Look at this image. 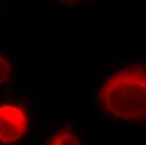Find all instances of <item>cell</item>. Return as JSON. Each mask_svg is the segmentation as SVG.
I'll return each instance as SVG.
<instances>
[{"instance_id":"6da1fadb","label":"cell","mask_w":146,"mask_h":145,"mask_svg":"<svg viewBox=\"0 0 146 145\" xmlns=\"http://www.w3.org/2000/svg\"><path fill=\"white\" fill-rule=\"evenodd\" d=\"M92 103L112 122L146 126V56L128 57L102 67L92 87Z\"/></svg>"},{"instance_id":"7a4b0ae2","label":"cell","mask_w":146,"mask_h":145,"mask_svg":"<svg viewBox=\"0 0 146 145\" xmlns=\"http://www.w3.org/2000/svg\"><path fill=\"white\" fill-rule=\"evenodd\" d=\"M8 91H0V145H29L40 122L36 100Z\"/></svg>"},{"instance_id":"3957f363","label":"cell","mask_w":146,"mask_h":145,"mask_svg":"<svg viewBox=\"0 0 146 145\" xmlns=\"http://www.w3.org/2000/svg\"><path fill=\"white\" fill-rule=\"evenodd\" d=\"M43 145H88L83 122L72 117L50 121L45 128Z\"/></svg>"},{"instance_id":"277c9868","label":"cell","mask_w":146,"mask_h":145,"mask_svg":"<svg viewBox=\"0 0 146 145\" xmlns=\"http://www.w3.org/2000/svg\"><path fill=\"white\" fill-rule=\"evenodd\" d=\"M20 62L9 49L0 44V91L8 90L18 80Z\"/></svg>"}]
</instances>
